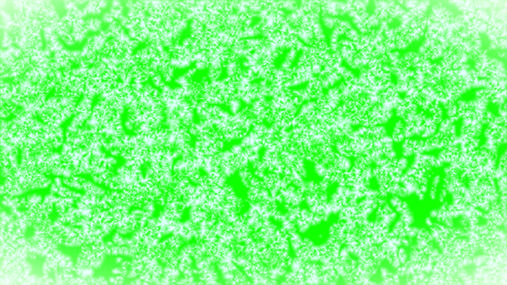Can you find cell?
I'll return each mask as SVG.
<instances>
[{
    "label": "cell",
    "instance_id": "obj_16",
    "mask_svg": "<svg viewBox=\"0 0 507 285\" xmlns=\"http://www.w3.org/2000/svg\"><path fill=\"white\" fill-rule=\"evenodd\" d=\"M400 155L408 159L424 153V139L408 138L400 143Z\"/></svg>",
    "mask_w": 507,
    "mask_h": 285
},
{
    "label": "cell",
    "instance_id": "obj_14",
    "mask_svg": "<svg viewBox=\"0 0 507 285\" xmlns=\"http://www.w3.org/2000/svg\"><path fill=\"white\" fill-rule=\"evenodd\" d=\"M93 100L85 95L78 99L68 126L74 127L85 126L91 115L94 104Z\"/></svg>",
    "mask_w": 507,
    "mask_h": 285
},
{
    "label": "cell",
    "instance_id": "obj_9",
    "mask_svg": "<svg viewBox=\"0 0 507 285\" xmlns=\"http://www.w3.org/2000/svg\"><path fill=\"white\" fill-rule=\"evenodd\" d=\"M482 145L499 153L507 143V115L497 114L494 119L484 126L481 136Z\"/></svg>",
    "mask_w": 507,
    "mask_h": 285
},
{
    "label": "cell",
    "instance_id": "obj_5",
    "mask_svg": "<svg viewBox=\"0 0 507 285\" xmlns=\"http://www.w3.org/2000/svg\"><path fill=\"white\" fill-rule=\"evenodd\" d=\"M90 148L92 152L89 174L95 183L104 185L105 182L113 174L117 167V158L104 151L97 138Z\"/></svg>",
    "mask_w": 507,
    "mask_h": 285
},
{
    "label": "cell",
    "instance_id": "obj_18",
    "mask_svg": "<svg viewBox=\"0 0 507 285\" xmlns=\"http://www.w3.org/2000/svg\"><path fill=\"white\" fill-rule=\"evenodd\" d=\"M109 1L106 0L87 1L81 10L86 17L100 16L107 10Z\"/></svg>",
    "mask_w": 507,
    "mask_h": 285
},
{
    "label": "cell",
    "instance_id": "obj_25",
    "mask_svg": "<svg viewBox=\"0 0 507 285\" xmlns=\"http://www.w3.org/2000/svg\"><path fill=\"white\" fill-rule=\"evenodd\" d=\"M361 35L355 27L352 26L347 30L344 37L354 43H356L359 41Z\"/></svg>",
    "mask_w": 507,
    "mask_h": 285
},
{
    "label": "cell",
    "instance_id": "obj_1",
    "mask_svg": "<svg viewBox=\"0 0 507 285\" xmlns=\"http://www.w3.org/2000/svg\"><path fill=\"white\" fill-rule=\"evenodd\" d=\"M0 139L14 145L21 153L34 154L60 149L64 131L61 127L47 125L20 108L11 118L1 119Z\"/></svg>",
    "mask_w": 507,
    "mask_h": 285
},
{
    "label": "cell",
    "instance_id": "obj_20",
    "mask_svg": "<svg viewBox=\"0 0 507 285\" xmlns=\"http://www.w3.org/2000/svg\"><path fill=\"white\" fill-rule=\"evenodd\" d=\"M442 105L443 107L445 118L458 123L460 120V116L457 100H449Z\"/></svg>",
    "mask_w": 507,
    "mask_h": 285
},
{
    "label": "cell",
    "instance_id": "obj_11",
    "mask_svg": "<svg viewBox=\"0 0 507 285\" xmlns=\"http://www.w3.org/2000/svg\"><path fill=\"white\" fill-rule=\"evenodd\" d=\"M405 122L406 138L426 139L434 135L438 128V124L430 117L426 111L422 110H419L415 115Z\"/></svg>",
    "mask_w": 507,
    "mask_h": 285
},
{
    "label": "cell",
    "instance_id": "obj_24",
    "mask_svg": "<svg viewBox=\"0 0 507 285\" xmlns=\"http://www.w3.org/2000/svg\"><path fill=\"white\" fill-rule=\"evenodd\" d=\"M340 19L338 17L327 15L321 14L320 16L322 26L331 30L337 25Z\"/></svg>",
    "mask_w": 507,
    "mask_h": 285
},
{
    "label": "cell",
    "instance_id": "obj_4",
    "mask_svg": "<svg viewBox=\"0 0 507 285\" xmlns=\"http://www.w3.org/2000/svg\"><path fill=\"white\" fill-rule=\"evenodd\" d=\"M77 100L53 95L48 97L37 113L44 123L54 127H61L71 119Z\"/></svg>",
    "mask_w": 507,
    "mask_h": 285
},
{
    "label": "cell",
    "instance_id": "obj_10",
    "mask_svg": "<svg viewBox=\"0 0 507 285\" xmlns=\"http://www.w3.org/2000/svg\"><path fill=\"white\" fill-rule=\"evenodd\" d=\"M108 38L104 29L88 35L80 48L82 66L87 68L100 61L103 48Z\"/></svg>",
    "mask_w": 507,
    "mask_h": 285
},
{
    "label": "cell",
    "instance_id": "obj_17",
    "mask_svg": "<svg viewBox=\"0 0 507 285\" xmlns=\"http://www.w3.org/2000/svg\"><path fill=\"white\" fill-rule=\"evenodd\" d=\"M458 138L460 139L481 137L484 126L476 121L460 120L458 122Z\"/></svg>",
    "mask_w": 507,
    "mask_h": 285
},
{
    "label": "cell",
    "instance_id": "obj_21",
    "mask_svg": "<svg viewBox=\"0 0 507 285\" xmlns=\"http://www.w3.org/2000/svg\"><path fill=\"white\" fill-rule=\"evenodd\" d=\"M426 112L430 117L438 125L445 118L443 107L439 101H436L433 102Z\"/></svg>",
    "mask_w": 507,
    "mask_h": 285
},
{
    "label": "cell",
    "instance_id": "obj_8",
    "mask_svg": "<svg viewBox=\"0 0 507 285\" xmlns=\"http://www.w3.org/2000/svg\"><path fill=\"white\" fill-rule=\"evenodd\" d=\"M64 166L74 175L89 174L92 155L89 147H71L64 143L60 149Z\"/></svg>",
    "mask_w": 507,
    "mask_h": 285
},
{
    "label": "cell",
    "instance_id": "obj_6",
    "mask_svg": "<svg viewBox=\"0 0 507 285\" xmlns=\"http://www.w3.org/2000/svg\"><path fill=\"white\" fill-rule=\"evenodd\" d=\"M86 68L80 66L58 74L53 94L77 101L79 99L84 93Z\"/></svg>",
    "mask_w": 507,
    "mask_h": 285
},
{
    "label": "cell",
    "instance_id": "obj_15",
    "mask_svg": "<svg viewBox=\"0 0 507 285\" xmlns=\"http://www.w3.org/2000/svg\"><path fill=\"white\" fill-rule=\"evenodd\" d=\"M435 155L440 167L448 165L458 166L463 151L458 139L455 142L436 152Z\"/></svg>",
    "mask_w": 507,
    "mask_h": 285
},
{
    "label": "cell",
    "instance_id": "obj_2",
    "mask_svg": "<svg viewBox=\"0 0 507 285\" xmlns=\"http://www.w3.org/2000/svg\"><path fill=\"white\" fill-rule=\"evenodd\" d=\"M3 178L0 193L12 196H21L30 191L48 188L52 182L49 176L21 163Z\"/></svg>",
    "mask_w": 507,
    "mask_h": 285
},
{
    "label": "cell",
    "instance_id": "obj_12",
    "mask_svg": "<svg viewBox=\"0 0 507 285\" xmlns=\"http://www.w3.org/2000/svg\"><path fill=\"white\" fill-rule=\"evenodd\" d=\"M95 135L85 125L82 127L67 126L64 131V143L71 147H89Z\"/></svg>",
    "mask_w": 507,
    "mask_h": 285
},
{
    "label": "cell",
    "instance_id": "obj_22",
    "mask_svg": "<svg viewBox=\"0 0 507 285\" xmlns=\"http://www.w3.org/2000/svg\"><path fill=\"white\" fill-rule=\"evenodd\" d=\"M85 21L89 34L98 33L105 26L100 16H87L85 17Z\"/></svg>",
    "mask_w": 507,
    "mask_h": 285
},
{
    "label": "cell",
    "instance_id": "obj_3",
    "mask_svg": "<svg viewBox=\"0 0 507 285\" xmlns=\"http://www.w3.org/2000/svg\"><path fill=\"white\" fill-rule=\"evenodd\" d=\"M66 13L51 26L59 41L67 48L83 44L89 35L81 8L71 6Z\"/></svg>",
    "mask_w": 507,
    "mask_h": 285
},
{
    "label": "cell",
    "instance_id": "obj_7",
    "mask_svg": "<svg viewBox=\"0 0 507 285\" xmlns=\"http://www.w3.org/2000/svg\"><path fill=\"white\" fill-rule=\"evenodd\" d=\"M227 144L212 128L203 126L194 138L193 150L199 158L209 161L217 156Z\"/></svg>",
    "mask_w": 507,
    "mask_h": 285
},
{
    "label": "cell",
    "instance_id": "obj_23",
    "mask_svg": "<svg viewBox=\"0 0 507 285\" xmlns=\"http://www.w3.org/2000/svg\"><path fill=\"white\" fill-rule=\"evenodd\" d=\"M86 179L81 175H73L68 178H62L63 183L70 189L82 191L83 184Z\"/></svg>",
    "mask_w": 507,
    "mask_h": 285
},
{
    "label": "cell",
    "instance_id": "obj_13",
    "mask_svg": "<svg viewBox=\"0 0 507 285\" xmlns=\"http://www.w3.org/2000/svg\"><path fill=\"white\" fill-rule=\"evenodd\" d=\"M0 166L1 175L6 176L20 163V151L10 142L0 139Z\"/></svg>",
    "mask_w": 507,
    "mask_h": 285
},
{
    "label": "cell",
    "instance_id": "obj_19",
    "mask_svg": "<svg viewBox=\"0 0 507 285\" xmlns=\"http://www.w3.org/2000/svg\"><path fill=\"white\" fill-rule=\"evenodd\" d=\"M405 130V122L400 119L397 118L392 124L389 134L395 144H400L406 139Z\"/></svg>",
    "mask_w": 507,
    "mask_h": 285
}]
</instances>
